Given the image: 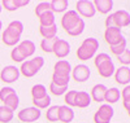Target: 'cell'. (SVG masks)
<instances>
[{"instance_id":"14","label":"cell","mask_w":130,"mask_h":123,"mask_svg":"<svg viewBox=\"0 0 130 123\" xmlns=\"http://www.w3.org/2000/svg\"><path fill=\"white\" fill-rule=\"evenodd\" d=\"M115 80L118 84L129 86V83H130V68H127V66H120L115 71Z\"/></svg>"},{"instance_id":"20","label":"cell","mask_w":130,"mask_h":123,"mask_svg":"<svg viewBox=\"0 0 130 123\" xmlns=\"http://www.w3.org/2000/svg\"><path fill=\"white\" fill-rule=\"evenodd\" d=\"M94 3V7H95V10H98L99 13L102 14H107L109 13L112 8H113V2L112 0H95Z\"/></svg>"},{"instance_id":"6","label":"cell","mask_w":130,"mask_h":123,"mask_svg":"<svg viewBox=\"0 0 130 123\" xmlns=\"http://www.w3.org/2000/svg\"><path fill=\"white\" fill-rule=\"evenodd\" d=\"M40 115H42V113L39 109L30 106V108H25L22 110H20L17 114V118L24 123H34L40 118Z\"/></svg>"},{"instance_id":"22","label":"cell","mask_w":130,"mask_h":123,"mask_svg":"<svg viewBox=\"0 0 130 123\" xmlns=\"http://www.w3.org/2000/svg\"><path fill=\"white\" fill-rule=\"evenodd\" d=\"M120 97H121L120 89L116 88V87H112V88H109V89H107L105 97H104V101H105L108 105H111V104L117 102L118 100H120Z\"/></svg>"},{"instance_id":"10","label":"cell","mask_w":130,"mask_h":123,"mask_svg":"<svg viewBox=\"0 0 130 123\" xmlns=\"http://www.w3.org/2000/svg\"><path fill=\"white\" fill-rule=\"evenodd\" d=\"M20 78V70L16 68V66H12V65H8L2 70L0 73V79H2L4 83H14L18 80Z\"/></svg>"},{"instance_id":"29","label":"cell","mask_w":130,"mask_h":123,"mask_svg":"<svg viewBox=\"0 0 130 123\" xmlns=\"http://www.w3.org/2000/svg\"><path fill=\"white\" fill-rule=\"evenodd\" d=\"M51 96L47 95L46 97H43V98H39V100H32V104H34V108L37 109H47L51 106Z\"/></svg>"},{"instance_id":"27","label":"cell","mask_w":130,"mask_h":123,"mask_svg":"<svg viewBox=\"0 0 130 123\" xmlns=\"http://www.w3.org/2000/svg\"><path fill=\"white\" fill-rule=\"evenodd\" d=\"M39 22H40V26H43V27H48V26L55 25V13L51 10V12L42 14L39 17Z\"/></svg>"},{"instance_id":"36","label":"cell","mask_w":130,"mask_h":123,"mask_svg":"<svg viewBox=\"0 0 130 123\" xmlns=\"http://www.w3.org/2000/svg\"><path fill=\"white\" fill-rule=\"evenodd\" d=\"M50 91L52 92V95H55V96H61L64 93H67L68 91V87H61V86H57L55 83H50Z\"/></svg>"},{"instance_id":"45","label":"cell","mask_w":130,"mask_h":123,"mask_svg":"<svg viewBox=\"0 0 130 123\" xmlns=\"http://www.w3.org/2000/svg\"><path fill=\"white\" fill-rule=\"evenodd\" d=\"M2 10H3V7H2V4H0V13H2Z\"/></svg>"},{"instance_id":"31","label":"cell","mask_w":130,"mask_h":123,"mask_svg":"<svg viewBox=\"0 0 130 123\" xmlns=\"http://www.w3.org/2000/svg\"><path fill=\"white\" fill-rule=\"evenodd\" d=\"M69 80H70V75H69V76H62V75L52 74V83H55V84H57V86L68 87V86H69Z\"/></svg>"},{"instance_id":"33","label":"cell","mask_w":130,"mask_h":123,"mask_svg":"<svg viewBox=\"0 0 130 123\" xmlns=\"http://www.w3.org/2000/svg\"><path fill=\"white\" fill-rule=\"evenodd\" d=\"M83 30H85V21L81 19V21H79L78 24L75 25L72 30L67 31V34L70 35V36H78V35H81L82 32H83Z\"/></svg>"},{"instance_id":"34","label":"cell","mask_w":130,"mask_h":123,"mask_svg":"<svg viewBox=\"0 0 130 123\" xmlns=\"http://www.w3.org/2000/svg\"><path fill=\"white\" fill-rule=\"evenodd\" d=\"M57 38H53V39H42L40 42V48L42 51H44L46 53H51L52 48H53V44H55Z\"/></svg>"},{"instance_id":"46","label":"cell","mask_w":130,"mask_h":123,"mask_svg":"<svg viewBox=\"0 0 130 123\" xmlns=\"http://www.w3.org/2000/svg\"><path fill=\"white\" fill-rule=\"evenodd\" d=\"M127 114H129V117H130V111H127Z\"/></svg>"},{"instance_id":"19","label":"cell","mask_w":130,"mask_h":123,"mask_svg":"<svg viewBox=\"0 0 130 123\" xmlns=\"http://www.w3.org/2000/svg\"><path fill=\"white\" fill-rule=\"evenodd\" d=\"M74 119V111L72 108L62 105L59 106V120L62 123H70Z\"/></svg>"},{"instance_id":"40","label":"cell","mask_w":130,"mask_h":123,"mask_svg":"<svg viewBox=\"0 0 130 123\" xmlns=\"http://www.w3.org/2000/svg\"><path fill=\"white\" fill-rule=\"evenodd\" d=\"M13 93H16V92H14V89L12 87H3L2 89H0V100L4 101L7 97H9L10 95H13Z\"/></svg>"},{"instance_id":"5","label":"cell","mask_w":130,"mask_h":123,"mask_svg":"<svg viewBox=\"0 0 130 123\" xmlns=\"http://www.w3.org/2000/svg\"><path fill=\"white\" fill-rule=\"evenodd\" d=\"M113 114H115V110L111 105L102 104L99 109H98V111L94 114V122L95 123H109Z\"/></svg>"},{"instance_id":"2","label":"cell","mask_w":130,"mask_h":123,"mask_svg":"<svg viewBox=\"0 0 130 123\" xmlns=\"http://www.w3.org/2000/svg\"><path fill=\"white\" fill-rule=\"evenodd\" d=\"M94 64L96 66L99 75L103 78H109L116 71L115 64H113L112 58L109 57V54H107V53H99L98 56H95Z\"/></svg>"},{"instance_id":"30","label":"cell","mask_w":130,"mask_h":123,"mask_svg":"<svg viewBox=\"0 0 130 123\" xmlns=\"http://www.w3.org/2000/svg\"><path fill=\"white\" fill-rule=\"evenodd\" d=\"M46 118H47L48 122H57V120H59V106H57V105L50 106V108L47 109Z\"/></svg>"},{"instance_id":"32","label":"cell","mask_w":130,"mask_h":123,"mask_svg":"<svg viewBox=\"0 0 130 123\" xmlns=\"http://www.w3.org/2000/svg\"><path fill=\"white\" fill-rule=\"evenodd\" d=\"M47 12H51V5H50L48 2H42V3H39V4L37 5V8H35V14H37L38 18H39L42 14L47 13Z\"/></svg>"},{"instance_id":"23","label":"cell","mask_w":130,"mask_h":123,"mask_svg":"<svg viewBox=\"0 0 130 123\" xmlns=\"http://www.w3.org/2000/svg\"><path fill=\"white\" fill-rule=\"evenodd\" d=\"M50 5L53 13H62L68 9L69 3L68 0H52V2H50Z\"/></svg>"},{"instance_id":"47","label":"cell","mask_w":130,"mask_h":123,"mask_svg":"<svg viewBox=\"0 0 130 123\" xmlns=\"http://www.w3.org/2000/svg\"><path fill=\"white\" fill-rule=\"evenodd\" d=\"M37 123H38V122H37Z\"/></svg>"},{"instance_id":"42","label":"cell","mask_w":130,"mask_h":123,"mask_svg":"<svg viewBox=\"0 0 130 123\" xmlns=\"http://www.w3.org/2000/svg\"><path fill=\"white\" fill-rule=\"evenodd\" d=\"M108 27H115V22H113V14H109L105 18V29Z\"/></svg>"},{"instance_id":"41","label":"cell","mask_w":130,"mask_h":123,"mask_svg":"<svg viewBox=\"0 0 130 123\" xmlns=\"http://www.w3.org/2000/svg\"><path fill=\"white\" fill-rule=\"evenodd\" d=\"M121 98L122 101H130V86H125V88L121 91Z\"/></svg>"},{"instance_id":"37","label":"cell","mask_w":130,"mask_h":123,"mask_svg":"<svg viewBox=\"0 0 130 123\" xmlns=\"http://www.w3.org/2000/svg\"><path fill=\"white\" fill-rule=\"evenodd\" d=\"M75 93H77V91H68L67 93H65V98H64V101L65 104H67V106L69 108H73L75 106Z\"/></svg>"},{"instance_id":"9","label":"cell","mask_w":130,"mask_h":123,"mask_svg":"<svg viewBox=\"0 0 130 123\" xmlns=\"http://www.w3.org/2000/svg\"><path fill=\"white\" fill-rule=\"evenodd\" d=\"M104 39L111 47V46H116V44H118L125 38L122 36L121 29H118V27H108L104 31Z\"/></svg>"},{"instance_id":"1","label":"cell","mask_w":130,"mask_h":123,"mask_svg":"<svg viewBox=\"0 0 130 123\" xmlns=\"http://www.w3.org/2000/svg\"><path fill=\"white\" fill-rule=\"evenodd\" d=\"M24 32V24L21 21H12L7 26V29L3 31V34L0 35V40L8 47H14L16 44L20 43L21 35Z\"/></svg>"},{"instance_id":"12","label":"cell","mask_w":130,"mask_h":123,"mask_svg":"<svg viewBox=\"0 0 130 123\" xmlns=\"http://www.w3.org/2000/svg\"><path fill=\"white\" fill-rule=\"evenodd\" d=\"M52 53H55L56 57L59 58H64L70 53V44L64 40V39H56L55 44H53V48H52Z\"/></svg>"},{"instance_id":"24","label":"cell","mask_w":130,"mask_h":123,"mask_svg":"<svg viewBox=\"0 0 130 123\" xmlns=\"http://www.w3.org/2000/svg\"><path fill=\"white\" fill-rule=\"evenodd\" d=\"M39 32L43 36V39H53L57 35V26H56V24L52 26H48V27L39 26Z\"/></svg>"},{"instance_id":"35","label":"cell","mask_w":130,"mask_h":123,"mask_svg":"<svg viewBox=\"0 0 130 123\" xmlns=\"http://www.w3.org/2000/svg\"><path fill=\"white\" fill-rule=\"evenodd\" d=\"M126 46H127V42H126V39H124V40H121L118 44H116V46H111L109 48H111V52H112L113 54L120 56V54L126 49Z\"/></svg>"},{"instance_id":"43","label":"cell","mask_w":130,"mask_h":123,"mask_svg":"<svg viewBox=\"0 0 130 123\" xmlns=\"http://www.w3.org/2000/svg\"><path fill=\"white\" fill-rule=\"evenodd\" d=\"M122 105L126 109V111H130V101H122Z\"/></svg>"},{"instance_id":"8","label":"cell","mask_w":130,"mask_h":123,"mask_svg":"<svg viewBox=\"0 0 130 123\" xmlns=\"http://www.w3.org/2000/svg\"><path fill=\"white\" fill-rule=\"evenodd\" d=\"M81 19L82 18L78 16V13L75 12V10H68V12H65L64 16L61 17V27L65 31H69L77 25Z\"/></svg>"},{"instance_id":"25","label":"cell","mask_w":130,"mask_h":123,"mask_svg":"<svg viewBox=\"0 0 130 123\" xmlns=\"http://www.w3.org/2000/svg\"><path fill=\"white\" fill-rule=\"evenodd\" d=\"M31 96L32 100H39L47 96V88L43 84H35L34 87L31 88Z\"/></svg>"},{"instance_id":"44","label":"cell","mask_w":130,"mask_h":123,"mask_svg":"<svg viewBox=\"0 0 130 123\" xmlns=\"http://www.w3.org/2000/svg\"><path fill=\"white\" fill-rule=\"evenodd\" d=\"M2 29H3V22L0 21V31H2Z\"/></svg>"},{"instance_id":"39","label":"cell","mask_w":130,"mask_h":123,"mask_svg":"<svg viewBox=\"0 0 130 123\" xmlns=\"http://www.w3.org/2000/svg\"><path fill=\"white\" fill-rule=\"evenodd\" d=\"M10 58H12L14 62H21V64L25 61V57H24L22 54H21V52L18 51L17 46L12 49V52H10Z\"/></svg>"},{"instance_id":"11","label":"cell","mask_w":130,"mask_h":123,"mask_svg":"<svg viewBox=\"0 0 130 123\" xmlns=\"http://www.w3.org/2000/svg\"><path fill=\"white\" fill-rule=\"evenodd\" d=\"M91 75V70L89 66H86L85 64H79L77 65L74 69H72V76H73V79L75 82H86V80H89V78Z\"/></svg>"},{"instance_id":"4","label":"cell","mask_w":130,"mask_h":123,"mask_svg":"<svg viewBox=\"0 0 130 123\" xmlns=\"http://www.w3.org/2000/svg\"><path fill=\"white\" fill-rule=\"evenodd\" d=\"M43 66H44V58L38 56V57H34L31 60L24 61L21 64V68L18 70H20V74H22L24 76L32 78L34 75L38 74V71L43 68Z\"/></svg>"},{"instance_id":"7","label":"cell","mask_w":130,"mask_h":123,"mask_svg":"<svg viewBox=\"0 0 130 123\" xmlns=\"http://www.w3.org/2000/svg\"><path fill=\"white\" fill-rule=\"evenodd\" d=\"M75 12L78 13V16L81 17H85V18H91L95 16L96 10H95V7H94V3L90 2V0H79L75 4Z\"/></svg>"},{"instance_id":"18","label":"cell","mask_w":130,"mask_h":123,"mask_svg":"<svg viewBox=\"0 0 130 123\" xmlns=\"http://www.w3.org/2000/svg\"><path fill=\"white\" fill-rule=\"evenodd\" d=\"M75 106H78L81 109H85L90 106L91 104V96L85 92V91H77V93H75Z\"/></svg>"},{"instance_id":"3","label":"cell","mask_w":130,"mask_h":123,"mask_svg":"<svg viewBox=\"0 0 130 123\" xmlns=\"http://www.w3.org/2000/svg\"><path fill=\"white\" fill-rule=\"evenodd\" d=\"M99 49V42L95 38H87L82 42V44L77 49V57L81 61H87L92 58L96 51Z\"/></svg>"},{"instance_id":"16","label":"cell","mask_w":130,"mask_h":123,"mask_svg":"<svg viewBox=\"0 0 130 123\" xmlns=\"http://www.w3.org/2000/svg\"><path fill=\"white\" fill-rule=\"evenodd\" d=\"M17 48H18V51L21 52V54L25 57V60L35 53V44L32 43L31 40H27V39L21 42L18 46H17Z\"/></svg>"},{"instance_id":"26","label":"cell","mask_w":130,"mask_h":123,"mask_svg":"<svg viewBox=\"0 0 130 123\" xmlns=\"http://www.w3.org/2000/svg\"><path fill=\"white\" fill-rule=\"evenodd\" d=\"M14 118V113L4 105L0 106V123H9Z\"/></svg>"},{"instance_id":"28","label":"cell","mask_w":130,"mask_h":123,"mask_svg":"<svg viewBox=\"0 0 130 123\" xmlns=\"http://www.w3.org/2000/svg\"><path fill=\"white\" fill-rule=\"evenodd\" d=\"M3 102H4V106L5 108H8V109H10L12 111H14L18 108V105H20V98H18L17 93H13V95H10L9 97H7Z\"/></svg>"},{"instance_id":"38","label":"cell","mask_w":130,"mask_h":123,"mask_svg":"<svg viewBox=\"0 0 130 123\" xmlns=\"http://www.w3.org/2000/svg\"><path fill=\"white\" fill-rule=\"evenodd\" d=\"M117 60H118V62L122 64L124 66L130 65V49L126 48L120 56H117Z\"/></svg>"},{"instance_id":"15","label":"cell","mask_w":130,"mask_h":123,"mask_svg":"<svg viewBox=\"0 0 130 123\" xmlns=\"http://www.w3.org/2000/svg\"><path fill=\"white\" fill-rule=\"evenodd\" d=\"M72 73V65L67 60H60L55 64L53 68V74L56 75H62V76H69Z\"/></svg>"},{"instance_id":"17","label":"cell","mask_w":130,"mask_h":123,"mask_svg":"<svg viewBox=\"0 0 130 123\" xmlns=\"http://www.w3.org/2000/svg\"><path fill=\"white\" fill-rule=\"evenodd\" d=\"M107 87L104 84H95L91 89V100L96 102H103L104 97H105V92H107Z\"/></svg>"},{"instance_id":"21","label":"cell","mask_w":130,"mask_h":123,"mask_svg":"<svg viewBox=\"0 0 130 123\" xmlns=\"http://www.w3.org/2000/svg\"><path fill=\"white\" fill-rule=\"evenodd\" d=\"M27 4H29L27 0H3L2 7L9 10V12H13V10H17L22 7H26Z\"/></svg>"},{"instance_id":"13","label":"cell","mask_w":130,"mask_h":123,"mask_svg":"<svg viewBox=\"0 0 130 123\" xmlns=\"http://www.w3.org/2000/svg\"><path fill=\"white\" fill-rule=\"evenodd\" d=\"M113 22H115V27L118 29L127 27L130 25V13L125 9L117 10V12L113 13Z\"/></svg>"}]
</instances>
